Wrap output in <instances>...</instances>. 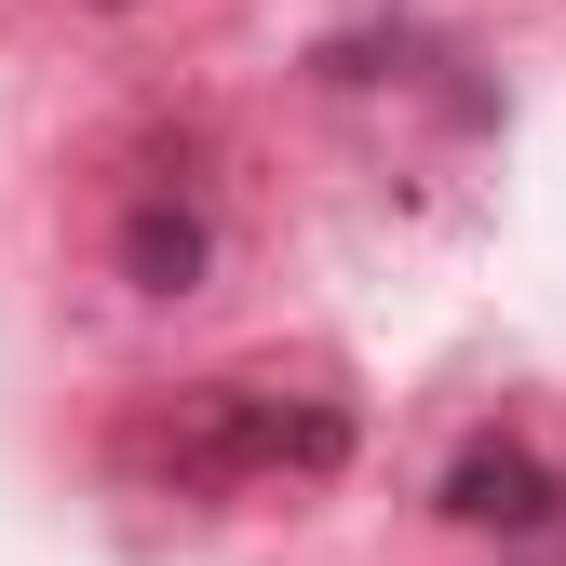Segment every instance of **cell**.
I'll list each match as a JSON object with an SVG mask.
<instances>
[{"label": "cell", "mask_w": 566, "mask_h": 566, "mask_svg": "<svg viewBox=\"0 0 566 566\" xmlns=\"http://www.w3.org/2000/svg\"><path fill=\"white\" fill-rule=\"evenodd\" d=\"M202 256H217V230H202V202L176 189H135V217H122V283L135 297H189Z\"/></svg>", "instance_id": "3"}, {"label": "cell", "mask_w": 566, "mask_h": 566, "mask_svg": "<svg viewBox=\"0 0 566 566\" xmlns=\"http://www.w3.org/2000/svg\"><path fill=\"white\" fill-rule=\"evenodd\" d=\"M432 513L472 526V539H566V459L526 446V432H472L432 472Z\"/></svg>", "instance_id": "2"}, {"label": "cell", "mask_w": 566, "mask_h": 566, "mask_svg": "<svg viewBox=\"0 0 566 566\" xmlns=\"http://www.w3.org/2000/svg\"><path fill=\"white\" fill-rule=\"evenodd\" d=\"M122 459L189 485V500H230V485H324L350 459V405L297 391V378H189L176 405L135 418Z\"/></svg>", "instance_id": "1"}]
</instances>
